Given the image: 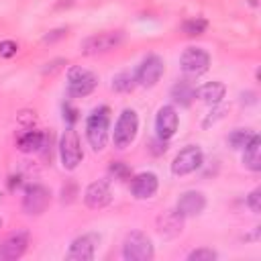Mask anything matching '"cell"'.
<instances>
[{
	"label": "cell",
	"instance_id": "obj_1",
	"mask_svg": "<svg viewBox=\"0 0 261 261\" xmlns=\"http://www.w3.org/2000/svg\"><path fill=\"white\" fill-rule=\"evenodd\" d=\"M110 126V108L98 106L86 118V139L94 151H102L108 143V128Z\"/></svg>",
	"mask_w": 261,
	"mask_h": 261
},
{
	"label": "cell",
	"instance_id": "obj_2",
	"mask_svg": "<svg viewBox=\"0 0 261 261\" xmlns=\"http://www.w3.org/2000/svg\"><path fill=\"white\" fill-rule=\"evenodd\" d=\"M153 255H155L153 241L145 232L133 230L124 237V241H122V259L124 261H151Z\"/></svg>",
	"mask_w": 261,
	"mask_h": 261
},
{
	"label": "cell",
	"instance_id": "obj_3",
	"mask_svg": "<svg viewBox=\"0 0 261 261\" xmlns=\"http://www.w3.org/2000/svg\"><path fill=\"white\" fill-rule=\"evenodd\" d=\"M139 133V116L133 108H124L116 122H114V130H112V143L116 149H126Z\"/></svg>",
	"mask_w": 261,
	"mask_h": 261
},
{
	"label": "cell",
	"instance_id": "obj_4",
	"mask_svg": "<svg viewBox=\"0 0 261 261\" xmlns=\"http://www.w3.org/2000/svg\"><path fill=\"white\" fill-rule=\"evenodd\" d=\"M59 159H61V167L67 171H73L84 159L82 143L73 126H67L59 139Z\"/></svg>",
	"mask_w": 261,
	"mask_h": 261
},
{
	"label": "cell",
	"instance_id": "obj_5",
	"mask_svg": "<svg viewBox=\"0 0 261 261\" xmlns=\"http://www.w3.org/2000/svg\"><path fill=\"white\" fill-rule=\"evenodd\" d=\"M98 86V75L86 67H69L67 69V94L71 98H84L92 94Z\"/></svg>",
	"mask_w": 261,
	"mask_h": 261
},
{
	"label": "cell",
	"instance_id": "obj_6",
	"mask_svg": "<svg viewBox=\"0 0 261 261\" xmlns=\"http://www.w3.org/2000/svg\"><path fill=\"white\" fill-rule=\"evenodd\" d=\"M124 35L122 31H106V33H98V35H92L88 39L82 41L80 45V51L88 57L92 55H102V53H108L112 49H116L120 43H122Z\"/></svg>",
	"mask_w": 261,
	"mask_h": 261
},
{
	"label": "cell",
	"instance_id": "obj_7",
	"mask_svg": "<svg viewBox=\"0 0 261 261\" xmlns=\"http://www.w3.org/2000/svg\"><path fill=\"white\" fill-rule=\"evenodd\" d=\"M165 73V61L157 55V53H151L147 55L141 65L137 67V73H135V80L139 86L143 88H153L157 86V82L161 80V75Z\"/></svg>",
	"mask_w": 261,
	"mask_h": 261
},
{
	"label": "cell",
	"instance_id": "obj_8",
	"mask_svg": "<svg viewBox=\"0 0 261 261\" xmlns=\"http://www.w3.org/2000/svg\"><path fill=\"white\" fill-rule=\"evenodd\" d=\"M204 163V153L198 145H188L184 147L171 161V173L181 177V175H188L192 171H196L200 165Z\"/></svg>",
	"mask_w": 261,
	"mask_h": 261
},
{
	"label": "cell",
	"instance_id": "obj_9",
	"mask_svg": "<svg viewBox=\"0 0 261 261\" xmlns=\"http://www.w3.org/2000/svg\"><path fill=\"white\" fill-rule=\"evenodd\" d=\"M179 67L186 75H202L210 67V55L202 47H188L179 55Z\"/></svg>",
	"mask_w": 261,
	"mask_h": 261
},
{
	"label": "cell",
	"instance_id": "obj_10",
	"mask_svg": "<svg viewBox=\"0 0 261 261\" xmlns=\"http://www.w3.org/2000/svg\"><path fill=\"white\" fill-rule=\"evenodd\" d=\"M51 202V192L41 186V184H31L27 186L24 194H22V210L31 216H39L47 210Z\"/></svg>",
	"mask_w": 261,
	"mask_h": 261
},
{
	"label": "cell",
	"instance_id": "obj_11",
	"mask_svg": "<svg viewBox=\"0 0 261 261\" xmlns=\"http://www.w3.org/2000/svg\"><path fill=\"white\" fill-rule=\"evenodd\" d=\"M100 243V237L96 232H86L71 241L65 259L69 261H92L96 257V247Z\"/></svg>",
	"mask_w": 261,
	"mask_h": 261
},
{
	"label": "cell",
	"instance_id": "obj_12",
	"mask_svg": "<svg viewBox=\"0 0 261 261\" xmlns=\"http://www.w3.org/2000/svg\"><path fill=\"white\" fill-rule=\"evenodd\" d=\"M177 126H179L177 110L171 104L161 106L157 110V114H155V133H157V139L159 141H169L175 135Z\"/></svg>",
	"mask_w": 261,
	"mask_h": 261
},
{
	"label": "cell",
	"instance_id": "obj_13",
	"mask_svg": "<svg viewBox=\"0 0 261 261\" xmlns=\"http://www.w3.org/2000/svg\"><path fill=\"white\" fill-rule=\"evenodd\" d=\"M27 247H29V232L27 230L10 232L6 239L0 241V259H6V261L18 259V257H22Z\"/></svg>",
	"mask_w": 261,
	"mask_h": 261
},
{
	"label": "cell",
	"instance_id": "obj_14",
	"mask_svg": "<svg viewBox=\"0 0 261 261\" xmlns=\"http://www.w3.org/2000/svg\"><path fill=\"white\" fill-rule=\"evenodd\" d=\"M110 200H112V190H110V184L104 179L92 181L84 192V202L92 210H100V208L108 206Z\"/></svg>",
	"mask_w": 261,
	"mask_h": 261
},
{
	"label": "cell",
	"instance_id": "obj_15",
	"mask_svg": "<svg viewBox=\"0 0 261 261\" xmlns=\"http://www.w3.org/2000/svg\"><path fill=\"white\" fill-rule=\"evenodd\" d=\"M206 208V198L202 192L198 190H186L184 194H179L177 202H175V210L188 218V216H198L202 210Z\"/></svg>",
	"mask_w": 261,
	"mask_h": 261
},
{
	"label": "cell",
	"instance_id": "obj_16",
	"mask_svg": "<svg viewBox=\"0 0 261 261\" xmlns=\"http://www.w3.org/2000/svg\"><path fill=\"white\" fill-rule=\"evenodd\" d=\"M157 188H159V179H157V175L153 171H141L130 181V192H133V196L137 200H149V198H153L155 192H157Z\"/></svg>",
	"mask_w": 261,
	"mask_h": 261
},
{
	"label": "cell",
	"instance_id": "obj_17",
	"mask_svg": "<svg viewBox=\"0 0 261 261\" xmlns=\"http://www.w3.org/2000/svg\"><path fill=\"white\" fill-rule=\"evenodd\" d=\"M157 228L165 237H175L184 228V216L175 208L173 210H165L163 214L157 216Z\"/></svg>",
	"mask_w": 261,
	"mask_h": 261
},
{
	"label": "cell",
	"instance_id": "obj_18",
	"mask_svg": "<svg viewBox=\"0 0 261 261\" xmlns=\"http://www.w3.org/2000/svg\"><path fill=\"white\" fill-rule=\"evenodd\" d=\"M224 94H226V86L222 82H208L196 90V98H200L204 104H210V106H218Z\"/></svg>",
	"mask_w": 261,
	"mask_h": 261
},
{
	"label": "cell",
	"instance_id": "obj_19",
	"mask_svg": "<svg viewBox=\"0 0 261 261\" xmlns=\"http://www.w3.org/2000/svg\"><path fill=\"white\" fill-rule=\"evenodd\" d=\"M243 163L251 171L261 169V139H259V135H253L251 141L243 147Z\"/></svg>",
	"mask_w": 261,
	"mask_h": 261
},
{
	"label": "cell",
	"instance_id": "obj_20",
	"mask_svg": "<svg viewBox=\"0 0 261 261\" xmlns=\"http://www.w3.org/2000/svg\"><path fill=\"white\" fill-rule=\"evenodd\" d=\"M45 141H47L45 133H41V130H24L18 137L16 145H18V149L22 153H33V151H41L45 147Z\"/></svg>",
	"mask_w": 261,
	"mask_h": 261
},
{
	"label": "cell",
	"instance_id": "obj_21",
	"mask_svg": "<svg viewBox=\"0 0 261 261\" xmlns=\"http://www.w3.org/2000/svg\"><path fill=\"white\" fill-rule=\"evenodd\" d=\"M171 98H173V102L179 104V106H190L192 100L196 98V88H194L188 80H181V82H177V84L171 88Z\"/></svg>",
	"mask_w": 261,
	"mask_h": 261
},
{
	"label": "cell",
	"instance_id": "obj_22",
	"mask_svg": "<svg viewBox=\"0 0 261 261\" xmlns=\"http://www.w3.org/2000/svg\"><path fill=\"white\" fill-rule=\"evenodd\" d=\"M135 75L130 73V71H120V73H116L114 77H112V90H116V92H130L133 88H135Z\"/></svg>",
	"mask_w": 261,
	"mask_h": 261
},
{
	"label": "cell",
	"instance_id": "obj_23",
	"mask_svg": "<svg viewBox=\"0 0 261 261\" xmlns=\"http://www.w3.org/2000/svg\"><path fill=\"white\" fill-rule=\"evenodd\" d=\"M253 135H255V133H251V128H234V130L226 137V141H228V145H230L232 149H243V147L251 141Z\"/></svg>",
	"mask_w": 261,
	"mask_h": 261
},
{
	"label": "cell",
	"instance_id": "obj_24",
	"mask_svg": "<svg viewBox=\"0 0 261 261\" xmlns=\"http://www.w3.org/2000/svg\"><path fill=\"white\" fill-rule=\"evenodd\" d=\"M181 29H184V33H186L188 37H198V35L206 33V29H208V20L202 18V16H196V18L186 20V22L181 24Z\"/></svg>",
	"mask_w": 261,
	"mask_h": 261
},
{
	"label": "cell",
	"instance_id": "obj_25",
	"mask_svg": "<svg viewBox=\"0 0 261 261\" xmlns=\"http://www.w3.org/2000/svg\"><path fill=\"white\" fill-rule=\"evenodd\" d=\"M216 257H218L216 251H212L208 247H200V249H194L188 255V261H214Z\"/></svg>",
	"mask_w": 261,
	"mask_h": 261
},
{
	"label": "cell",
	"instance_id": "obj_26",
	"mask_svg": "<svg viewBox=\"0 0 261 261\" xmlns=\"http://www.w3.org/2000/svg\"><path fill=\"white\" fill-rule=\"evenodd\" d=\"M18 53V43L6 39V41H0V57L2 59H8V57H14Z\"/></svg>",
	"mask_w": 261,
	"mask_h": 261
},
{
	"label": "cell",
	"instance_id": "obj_27",
	"mask_svg": "<svg viewBox=\"0 0 261 261\" xmlns=\"http://www.w3.org/2000/svg\"><path fill=\"white\" fill-rule=\"evenodd\" d=\"M247 206L251 208L253 214H259V212H261V190H259V188H255V190L247 196Z\"/></svg>",
	"mask_w": 261,
	"mask_h": 261
},
{
	"label": "cell",
	"instance_id": "obj_28",
	"mask_svg": "<svg viewBox=\"0 0 261 261\" xmlns=\"http://www.w3.org/2000/svg\"><path fill=\"white\" fill-rule=\"evenodd\" d=\"M110 173H112L116 179H126V177H130V169H128L122 161H114V163L110 165Z\"/></svg>",
	"mask_w": 261,
	"mask_h": 261
},
{
	"label": "cell",
	"instance_id": "obj_29",
	"mask_svg": "<svg viewBox=\"0 0 261 261\" xmlns=\"http://www.w3.org/2000/svg\"><path fill=\"white\" fill-rule=\"evenodd\" d=\"M77 114H80V112H77V108H73L69 102H65V104H63V120L67 122V126H73V124H75V120L80 118Z\"/></svg>",
	"mask_w": 261,
	"mask_h": 261
},
{
	"label": "cell",
	"instance_id": "obj_30",
	"mask_svg": "<svg viewBox=\"0 0 261 261\" xmlns=\"http://www.w3.org/2000/svg\"><path fill=\"white\" fill-rule=\"evenodd\" d=\"M73 196H75V184H65L63 188H61V202H65V204H69L71 200H73Z\"/></svg>",
	"mask_w": 261,
	"mask_h": 261
},
{
	"label": "cell",
	"instance_id": "obj_31",
	"mask_svg": "<svg viewBox=\"0 0 261 261\" xmlns=\"http://www.w3.org/2000/svg\"><path fill=\"white\" fill-rule=\"evenodd\" d=\"M65 29H55V31H51V33H47L45 37H43V41L45 43H53V41H57V39H61V37H65Z\"/></svg>",
	"mask_w": 261,
	"mask_h": 261
},
{
	"label": "cell",
	"instance_id": "obj_32",
	"mask_svg": "<svg viewBox=\"0 0 261 261\" xmlns=\"http://www.w3.org/2000/svg\"><path fill=\"white\" fill-rule=\"evenodd\" d=\"M61 63H65V61H63V59H55V61L47 63V65H51V67H45V73H49V71H55V69H59V67H61Z\"/></svg>",
	"mask_w": 261,
	"mask_h": 261
},
{
	"label": "cell",
	"instance_id": "obj_33",
	"mask_svg": "<svg viewBox=\"0 0 261 261\" xmlns=\"http://www.w3.org/2000/svg\"><path fill=\"white\" fill-rule=\"evenodd\" d=\"M0 226H2V220H0Z\"/></svg>",
	"mask_w": 261,
	"mask_h": 261
}]
</instances>
